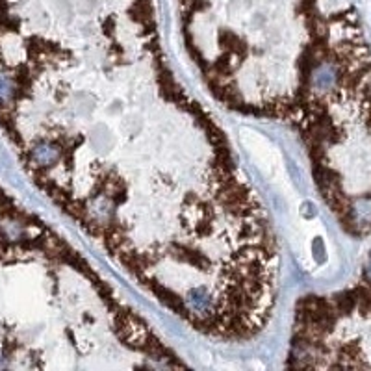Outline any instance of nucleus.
Listing matches in <instances>:
<instances>
[{
    "label": "nucleus",
    "instance_id": "nucleus-1",
    "mask_svg": "<svg viewBox=\"0 0 371 371\" xmlns=\"http://www.w3.org/2000/svg\"><path fill=\"white\" fill-rule=\"evenodd\" d=\"M46 244L34 217L0 190V365L30 359L21 332L35 318L39 297L26 262L32 253L46 255Z\"/></svg>",
    "mask_w": 371,
    "mask_h": 371
},
{
    "label": "nucleus",
    "instance_id": "nucleus-2",
    "mask_svg": "<svg viewBox=\"0 0 371 371\" xmlns=\"http://www.w3.org/2000/svg\"><path fill=\"white\" fill-rule=\"evenodd\" d=\"M242 139L244 143L249 147L251 154L260 162V168L266 171L269 177H275V171H280V162H278L277 152L273 151L271 147L267 145V141L260 138L258 134L253 130H242Z\"/></svg>",
    "mask_w": 371,
    "mask_h": 371
}]
</instances>
